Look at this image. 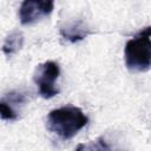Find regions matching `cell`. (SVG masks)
Listing matches in <instances>:
<instances>
[{
	"instance_id": "cell-1",
	"label": "cell",
	"mask_w": 151,
	"mask_h": 151,
	"mask_svg": "<svg viewBox=\"0 0 151 151\" xmlns=\"http://www.w3.org/2000/svg\"><path fill=\"white\" fill-rule=\"evenodd\" d=\"M88 123V117L78 106H61L50 111L46 127L63 140L72 139Z\"/></svg>"
},
{
	"instance_id": "cell-2",
	"label": "cell",
	"mask_w": 151,
	"mask_h": 151,
	"mask_svg": "<svg viewBox=\"0 0 151 151\" xmlns=\"http://www.w3.org/2000/svg\"><path fill=\"white\" fill-rule=\"evenodd\" d=\"M151 27L140 29L132 39L127 40L124 48L125 65L131 72H146L151 66Z\"/></svg>"
},
{
	"instance_id": "cell-3",
	"label": "cell",
	"mask_w": 151,
	"mask_h": 151,
	"mask_svg": "<svg viewBox=\"0 0 151 151\" xmlns=\"http://www.w3.org/2000/svg\"><path fill=\"white\" fill-rule=\"evenodd\" d=\"M59 74L60 67L58 63L53 60L44 61L37 66L33 80L38 87L39 94L42 98L50 99L59 93V88L55 86V81L59 78Z\"/></svg>"
},
{
	"instance_id": "cell-4",
	"label": "cell",
	"mask_w": 151,
	"mask_h": 151,
	"mask_svg": "<svg viewBox=\"0 0 151 151\" xmlns=\"http://www.w3.org/2000/svg\"><path fill=\"white\" fill-rule=\"evenodd\" d=\"M54 8L52 0H25L21 2L18 15L21 25H32L50 15Z\"/></svg>"
},
{
	"instance_id": "cell-5",
	"label": "cell",
	"mask_w": 151,
	"mask_h": 151,
	"mask_svg": "<svg viewBox=\"0 0 151 151\" xmlns=\"http://www.w3.org/2000/svg\"><path fill=\"white\" fill-rule=\"evenodd\" d=\"M59 32H60V35L63 37V39H65L66 41H68L71 44L78 42L92 33L91 28L87 26V24L80 19L67 22L66 25H64L60 28Z\"/></svg>"
},
{
	"instance_id": "cell-6",
	"label": "cell",
	"mask_w": 151,
	"mask_h": 151,
	"mask_svg": "<svg viewBox=\"0 0 151 151\" xmlns=\"http://www.w3.org/2000/svg\"><path fill=\"white\" fill-rule=\"evenodd\" d=\"M26 98L20 92H9L5 98L0 99V117L5 120H17L19 114L14 109L13 104L24 105Z\"/></svg>"
},
{
	"instance_id": "cell-7",
	"label": "cell",
	"mask_w": 151,
	"mask_h": 151,
	"mask_svg": "<svg viewBox=\"0 0 151 151\" xmlns=\"http://www.w3.org/2000/svg\"><path fill=\"white\" fill-rule=\"evenodd\" d=\"M24 41H25V38H24L22 32L14 29L5 38L1 51L4 52V54L6 57H12L13 54H15L17 52H19L22 48Z\"/></svg>"
},
{
	"instance_id": "cell-8",
	"label": "cell",
	"mask_w": 151,
	"mask_h": 151,
	"mask_svg": "<svg viewBox=\"0 0 151 151\" xmlns=\"http://www.w3.org/2000/svg\"><path fill=\"white\" fill-rule=\"evenodd\" d=\"M74 151H113V150L103 137H98L97 139L90 140L88 143L79 144Z\"/></svg>"
}]
</instances>
